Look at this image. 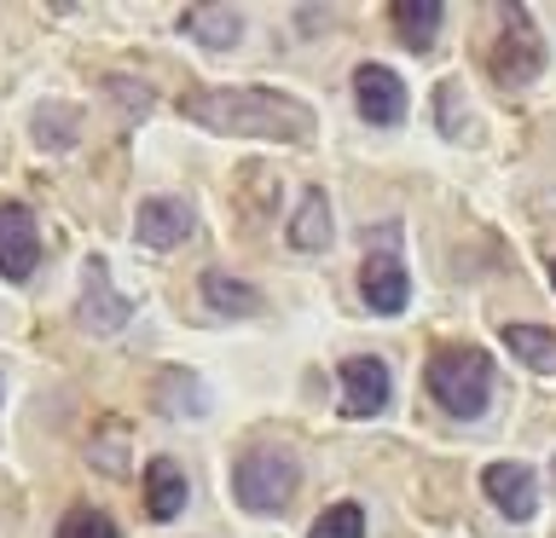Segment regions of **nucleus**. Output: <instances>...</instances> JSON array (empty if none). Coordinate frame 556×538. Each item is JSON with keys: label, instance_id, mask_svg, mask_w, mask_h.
<instances>
[{"label": "nucleus", "instance_id": "obj_7", "mask_svg": "<svg viewBox=\"0 0 556 538\" xmlns=\"http://www.w3.org/2000/svg\"><path fill=\"white\" fill-rule=\"evenodd\" d=\"M354 104L371 128H394V121L406 116V81H400L389 64H359L354 69Z\"/></svg>", "mask_w": 556, "mask_h": 538}, {"label": "nucleus", "instance_id": "obj_17", "mask_svg": "<svg viewBox=\"0 0 556 538\" xmlns=\"http://www.w3.org/2000/svg\"><path fill=\"white\" fill-rule=\"evenodd\" d=\"M498 336H504V347H510L521 364H528V371H539V376L556 371V336H551V330H539V324H504Z\"/></svg>", "mask_w": 556, "mask_h": 538}, {"label": "nucleus", "instance_id": "obj_3", "mask_svg": "<svg viewBox=\"0 0 556 538\" xmlns=\"http://www.w3.org/2000/svg\"><path fill=\"white\" fill-rule=\"evenodd\" d=\"M295 481H302V463H295L290 446H250L232 463V498L250 515H278L290 503Z\"/></svg>", "mask_w": 556, "mask_h": 538}, {"label": "nucleus", "instance_id": "obj_5", "mask_svg": "<svg viewBox=\"0 0 556 538\" xmlns=\"http://www.w3.org/2000/svg\"><path fill=\"white\" fill-rule=\"evenodd\" d=\"M41 260V226L24 203H0V278L7 284H24Z\"/></svg>", "mask_w": 556, "mask_h": 538}, {"label": "nucleus", "instance_id": "obj_13", "mask_svg": "<svg viewBox=\"0 0 556 538\" xmlns=\"http://www.w3.org/2000/svg\"><path fill=\"white\" fill-rule=\"evenodd\" d=\"M180 29L191 35V41H203L208 52H232L238 35H243V12L238 7H186L180 12Z\"/></svg>", "mask_w": 556, "mask_h": 538}, {"label": "nucleus", "instance_id": "obj_20", "mask_svg": "<svg viewBox=\"0 0 556 538\" xmlns=\"http://www.w3.org/2000/svg\"><path fill=\"white\" fill-rule=\"evenodd\" d=\"M307 538H365V510L359 503H330V510L313 521Z\"/></svg>", "mask_w": 556, "mask_h": 538}, {"label": "nucleus", "instance_id": "obj_16", "mask_svg": "<svg viewBox=\"0 0 556 538\" xmlns=\"http://www.w3.org/2000/svg\"><path fill=\"white\" fill-rule=\"evenodd\" d=\"M203 302L226 312V319H250V312H261V290L232 272H203Z\"/></svg>", "mask_w": 556, "mask_h": 538}, {"label": "nucleus", "instance_id": "obj_10", "mask_svg": "<svg viewBox=\"0 0 556 538\" xmlns=\"http://www.w3.org/2000/svg\"><path fill=\"white\" fill-rule=\"evenodd\" d=\"M359 295H365V307H371V312L394 319V312L412 302V278H406V267H400V255H365Z\"/></svg>", "mask_w": 556, "mask_h": 538}, {"label": "nucleus", "instance_id": "obj_18", "mask_svg": "<svg viewBox=\"0 0 556 538\" xmlns=\"http://www.w3.org/2000/svg\"><path fill=\"white\" fill-rule=\"evenodd\" d=\"M156 411H163V417H203L208 411L203 382L186 376V371H168L163 382H156Z\"/></svg>", "mask_w": 556, "mask_h": 538}, {"label": "nucleus", "instance_id": "obj_1", "mask_svg": "<svg viewBox=\"0 0 556 538\" xmlns=\"http://www.w3.org/2000/svg\"><path fill=\"white\" fill-rule=\"evenodd\" d=\"M180 116L208 133L273 139V145H307L313 139V104L278 93V87H198L180 99Z\"/></svg>", "mask_w": 556, "mask_h": 538}, {"label": "nucleus", "instance_id": "obj_4", "mask_svg": "<svg viewBox=\"0 0 556 538\" xmlns=\"http://www.w3.org/2000/svg\"><path fill=\"white\" fill-rule=\"evenodd\" d=\"M545 35L533 29V17H528V7H504V35L493 41V76H498V87H528V81H539L545 76Z\"/></svg>", "mask_w": 556, "mask_h": 538}, {"label": "nucleus", "instance_id": "obj_11", "mask_svg": "<svg viewBox=\"0 0 556 538\" xmlns=\"http://www.w3.org/2000/svg\"><path fill=\"white\" fill-rule=\"evenodd\" d=\"M394 394V376L382 359H348L342 364V411L348 417H377Z\"/></svg>", "mask_w": 556, "mask_h": 538}, {"label": "nucleus", "instance_id": "obj_22", "mask_svg": "<svg viewBox=\"0 0 556 538\" xmlns=\"http://www.w3.org/2000/svg\"><path fill=\"white\" fill-rule=\"evenodd\" d=\"M111 93L128 99V116H146V111H151V87H128L122 76H111Z\"/></svg>", "mask_w": 556, "mask_h": 538}, {"label": "nucleus", "instance_id": "obj_8", "mask_svg": "<svg viewBox=\"0 0 556 538\" xmlns=\"http://www.w3.org/2000/svg\"><path fill=\"white\" fill-rule=\"evenodd\" d=\"M198 232V215H191L186 197H146L134 215V238L146 243V249H174V243H186Z\"/></svg>", "mask_w": 556, "mask_h": 538}, {"label": "nucleus", "instance_id": "obj_2", "mask_svg": "<svg viewBox=\"0 0 556 538\" xmlns=\"http://www.w3.org/2000/svg\"><path fill=\"white\" fill-rule=\"evenodd\" d=\"M429 399H441L446 417H481L486 399H493V359L481 347H441L429 359Z\"/></svg>", "mask_w": 556, "mask_h": 538}, {"label": "nucleus", "instance_id": "obj_23", "mask_svg": "<svg viewBox=\"0 0 556 538\" xmlns=\"http://www.w3.org/2000/svg\"><path fill=\"white\" fill-rule=\"evenodd\" d=\"M551 284H556V260H551Z\"/></svg>", "mask_w": 556, "mask_h": 538}, {"label": "nucleus", "instance_id": "obj_19", "mask_svg": "<svg viewBox=\"0 0 556 538\" xmlns=\"http://www.w3.org/2000/svg\"><path fill=\"white\" fill-rule=\"evenodd\" d=\"M35 145H47V151L76 145V111H70V104H47V111L35 116Z\"/></svg>", "mask_w": 556, "mask_h": 538}, {"label": "nucleus", "instance_id": "obj_14", "mask_svg": "<svg viewBox=\"0 0 556 538\" xmlns=\"http://www.w3.org/2000/svg\"><path fill=\"white\" fill-rule=\"evenodd\" d=\"M290 243L302 255H319L325 243H330V197L319 185H307L302 191V203H295V215H290Z\"/></svg>", "mask_w": 556, "mask_h": 538}, {"label": "nucleus", "instance_id": "obj_21", "mask_svg": "<svg viewBox=\"0 0 556 538\" xmlns=\"http://www.w3.org/2000/svg\"><path fill=\"white\" fill-rule=\"evenodd\" d=\"M59 538H116V521L104 510H93V503H81V510H70L59 521Z\"/></svg>", "mask_w": 556, "mask_h": 538}, {"label": "nucleus", "instance_id": "obj_9", "mask_svg": "<svg viewBox=\"0 0 556 538\" xmlns=\"http://www.w3.org/2000/svg\"><path fill=\"white\" fill-rule=\"evenodd\" d=\"M533 486L539 481H533L528 463H486V475H481V492L493 498L498 515H510V521H533V510H539Z\"/></svg>", "mask_w": 556, "mask_h": 538}, {"label": "nucleus", "instance_id": "obj_15", "mask_svg": "<svg viewBox=\"0 0 556 538\" xmlns=\"http://www.w3.org/2000/svg\"><path fill=\"white\" fill-rule=\"evenodd\" d=\"M441 17H446L441 0H394V29H400V41H406L412 52H429L434 47Z\"/></svg>", "mask_w": 556, "mask_h": 538}, {"label": "nucleus", "instance_id": "obj_12", "mask_svg": "<svg viewBox=\"0 0 556 538\" xmlns=\"http://www.w3.org/2000/svg\"><path fill=\"white\" fill-rule=\"evenodd\" d=\"M191 498V481L174 458H151L146 463V515L151 521H174Z\"/></svg>", "mask_w": 556, "mask_h": 538}, {"label": "nucleus", "instance_id": "obj_6", "mask_svg": "<svg viewBox=\"0 0 556 538\" xmlns=\"http://www.w3.org/2000/svg\"><path fill=\"white\" fill-rule=\"evenodd\" d=\"M128 319H134V302H128V295H116L104 255H93V260H87V272H81V324L93 330V336H111V330H122Z\"/></svg>", "mask_w": 556, "mask_h": 538}]
</instances>
